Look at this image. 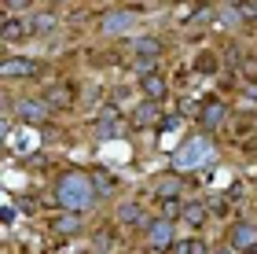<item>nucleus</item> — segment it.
Here are the masks:
<instances>
[{
    "mask_svg": "<svg viewBox=\"0 0 257 254\" xmlns=\"http://www.w3.org/2000/svg\"><path fill=\"white\" fill-rule=\"evenodd\" d=\"M224 118H228V107L220 100H209L202 111H198V129H206V133H213V129H220L224 125Z\"/></svg>",
    "mask_w": 257,
    "mask_h": 254,
    "instance_id": "nucleus-8",
    "label": "nucleus"
},
{
    "mask_svg": "<svg viewBox=\"0 0 257 254\" xmlns=\"http://www.w3.org/2000/svg\"><path fill=\"white\" fill-rule=\"evenodd\" d=\"M173 195H180V177L177 173H162V177L155 181V199H173Z\"/></svg>",
    "mask_w": 257,
    "mask_h": 254,
    "instance_id": "nucleus-17",
    "label": "nucleus"
},
{
    "mask_svg": "<svg viewBox=\"0 0 257 254\" xmlns=\"http://www.w3.org/2000/svg\"><path fill=\"white\" fill-rule=\"evenodd\" d=\"M250 254H257V247H253V250H250Z\"/></svg>",
    "mask_w": 257,
    "mask_h": 254,
    "instance_id": "nucleus-25",
    "label": "nucleus"
},
{
    "mask_svg": "<svg viewBox=\"0 0 257 254\" xmlns=\"http://www.w3.org/2000/svg\"><path fill=\"white\" fill-rule=\"evenodd\" d=\"M209 151H213V147H209V140H206V136H195V140H188V144H184L180 151H177L173 166H177V170H191V166H198V162H202V158H206Z\"/></svg>",
    "mask_w": 257,
    "mask_h": 254,
    "instance_id": "nucleus-3",
    "label": "nucleus"
},
{
    "mask_svg": "<svg viewBox=\"0 0 257 254\" xmlns=\"http://www.w3.org/2000/svg\"><path fill=\"white\" fill-rule=\"evenodd\" d=\"M30 4H33V0H4V8H8V11H26Z\"/></svg>",
    "mask_w": 257,
    "mask_h": 254,
    "instance_id": "nucleus-24",
    "label": "nucleus"
},
{
    "mask_svg": "<svg viewBox=\"0 0 257 254\" xmlns=\"http://www.w3.org/2000/svg\"><path fill=\"white\" fill-rule=\"evenodd\" d=\"M133 52H136V59H158L162 41L158 37H140V41H133Z\"/></svg>",
    "mask_w": 257,
    "mask_h": 254,
    "instance_id": "nucleus-18",
    "label": "nucleus"
},
{
    "mask_svg": "<svg viewBox=\"0 0 257 254\" xmlns=\"http://www.w3.org/2000/svg\"><path fill=\"white\" fill-rule=\"evenodd\" d=\"M59 22H55L52 11H41V15H33V33H52Z\"/></svg>",
    "mask_w": 257,
    "mask_h": 254,
    "instance_id": "nucleus-22",
    "label": "nucleus"
},
{
    "mask_svg": "<svg viewBox=\"0 0 257 254\" xmlns=\"http://www.w3.org/2000/svg\"><path fill=\"white\" fill-rule=\"evenodd\" d=\"M88 177H92V188H96V195H99V199H110V195H114V188H118V177H114L110 170H103V166H96V170L88 173Z\"/></svg>",
    "mask_w": 257,
    "mask_h": 254,
    "instance_id": "nucleus-13",
    "label": "nucleus"
},
{
    "mask_svg": "<svg viewBox=\"0 0 257 254\" xmlns=\"http://www.w3.org/2000/svg\"><path fill=\"white\" fill-rule=\"evenodd\" d=\"M180 221L188 228H202L209 221V206L206 203H188V206H184V214H180Z\"/></svg>",
    "mask_w": 257,
    "mask_h": 254,
    "instance_id": "nucleus-16",
    "label": "nucleus"
},
{
    "mask_svg": "<svg viewBox=\"0 0 257 254\" xmlns=\"http://www.w3.org/2000/svg\"><path fill=\"white\" fill-rule=\"evenodd\" d=\"M155 122H158V103L155 100L140 103V107L133 111V125H155Z\"/></svg>",
    "mask_w": 257,
    "mask_h": 254,
    "instance_id": "nucleus-19",
    "label": "nucleus"
},
{
    "mask_svg": "<svg viewBox=\"0 0 257 254\" xmlns=\"http://www.w3.org/2000/svg\"><path fill=\"white\" fill-rule=\"evenodd\" d=\"M184 206H188V203H180V195H173V199H162V217L177 221V217L184 214Z\"/></svg>",
    "mask_w": 257,
    "mask_h": 254,
    "instance_id": "nucleus-21",
    "label": "nucleus"
},
{
    "mask_svg": "<svg viewBox=\"0 0 257 254\" xmlns=\"http://www.w3.org/2000/svg\"><path fill=\"white\" fill-rule=\"evenodd\" d=\"M136 26V11H128V8H118V11H107L99 22V30L107 33V37H121V33H128Z\"/></svg>",
    "mask_w": 257,
    "mask_h": 254,
    "instance_id": "nucleus-4",
    "label": "nucleus"
},
{
    "mask_svg": "<svg viewBox=\"0 0 257 254\" xmlns=\"http://www.w3.org/2000/svg\"><path fill=\"white\" fill-rule=\"evenodd\" d=\"M19 118L26 122V125H44V122H52L48 100H19Z\"/></svg>",
    "mask_w": 257,
    "mask_h": 254,
    "instance_id": "nucleus-7",
    "label": "nucleus"
},
{
    "mask_svg": "<svg viewBox=\"0 0 257 254\" xmlns=\"http://www.w3.org/2000/svg\"><path fill=\"white\" fill-rule=\"evenodd\" d=\"M114 217H118V225H140V228H147V225H151V221H147V214H144V203H136V199L121 203Z\"/></svg>",
    "mask_w": 257,
    "mask_h": 254,
    "instance_id": "nucleus-11",
    "label": "nucleus"
},
{
    "mask_svg": "<svg viewBox=\"0 0 257 254\" xmlns=\"http://www.w3.org/2000/svg\"><path fill=\"white\" fill-rule=\"evenodd\" d=\"M242 19H257V0H246V4H239Z\"/></svg>",
    "mask_w": 257,
    "mask_h": 254,
    "instance_id": "nucleus-23",
    "label": "nucleus"
},
{
    "mask_svg": "<svg viewBox=\"0 0 257 254\" xmlns=\"http://www.w3.org/2000/svg\"><path fill=\"white\" fill-rule=\"evenodd\" d=\"M228 247L250 254L257 247V221H235V225H231L228 228Z\"/></svg>",
    "mask_w": 257,
    "mask_h": 254,
    "instance_id": "nucleus-5",
    "label": "nucleus"
},
{
    "mask_svg": "<svg viewBox=\"0 0 257 254\" xmlns=\"http://www.w3.org/2000/svg\"><path fill=\"white\" fill-rule=\"evenodd\" d=\"M81 228H85V217H81V214L59 210V214L52 217V232H55V236H77Z\"/></svg>",
    "mask_w": 257,
    "mask_h": 254,
    "instance_id": "nucleus-10",
    "label": "nucleus"
},
{
    "mask_svg": "<svg viewBox=\"0 0 257 254\" xmlns=\"http://www.w3.org/2000/svg\"><path fill=\"white\" fill-rule=\"evenodd\" d=\"M169 254H209V247L202 239H177V243L169 247Z\"/></svg>",
    "mask_w": 257,
    "mask_h": 254,
    "instance_id": "nucleus-20",
    "label": "nucleus"
},
{
    "mask_svg": "<svg viewBox=\"0 0 257 254\" xmlns=\"http://www.w3.org/2000/svg\"><path fill=\"white\" fill-rule=\"evenodd\" d=\"M41 100H48V107L52 111H66V107H74V92H70L66 85H52V89H44V96Z\"/></svg>",
    "mask_w": 257,
    "mask_h": 254,
    "instance_id": "nucleus-15",
    "label": "nucleus"
},
{
    "mask_svg": "<svg viewBox=\"0 0 257 254\" xmlns=\"http://www.w3.org/2000/svg\"><path fill=\"white\" fill-rule=\"evenodd\" d=\"M41 66L33 59H22V55H8L4 63H0V77H8V81H19V77H37Z\"/></svg>",
    "mask_w": 257,
    "mask_h": 254,
    "instance_id": "nucleus-6",
    "label": "nucleus"
},
{
    "mask_svg": "<svg viewBox=\"0 0 257 254\" xmlns=\"http://www.w3.org/2000/svg\"><path fill=\"white\" fill-rule=\"evenodd\" d=\"M121 129V122H118V107H107V111H99V118H96V140H114Z\"/></svg>",
    "mask_w": 257,
    "mask_h": 254,
    "instance_id": "nucleus-9",
    "label": "nucleus"
},
{
    "mask_svg": "<svg viewBox=\"0 0 257 254\" xmlns=\"http://www.w3.org/2000/svg\"><path fill=\"white\" fill-rule=\"evenodd\" d=\"M140 92H144V96L147 100H166V92H169V81H166V77H162L158 70L155 74H144V77H140Z\"/></svg>",
    "mask_w": 257,
    "mask_h": 254,
    "instance_id": "nucleus-12",
    "label": "nucleus"
},
{
    "mask_svg": "<svg viewBox=\"0 0 257 254\" xmlns=\"http://www.w3.org/2000/svg\"><path fill=\"white\" fill-rule=\"evenodd\" d=\"M30 33H33V19H4V26H0L4 41H19V37H30Z\"/></svg>",
    "mask_w": 257,
    "mask_h": 254,
    "instance_id": "nucleus-14",
    "label": "nucleus"
},
{
    "mask_svg": "<svg viewBox=\"0 0 257 254\" xmlns=\"http://www.w3.org/2000/svg\"><path fill=\"white\" fill-rule=\"evenodd\" d=\"M144 236H147V247L151 250H169L173 243H177V232H173L169 217H155V221L144 228Z\"/></svg>",
    "mask_w": 257,
    "mask_h": 254,
    "instance_id": "nucleus-2",
    "label": "nucleus"
},
{
    "mask_svg": "<svg viewBox=\"0 0 257 254\" xmlns=\"http://www.w3.org/2000/svg\"><path fill=\"white\" fill-rule=\"evenodd\" d=\"M52 199L59 210H70V214H85L96 206V188H92V177L81 170H70V173H59L55 177V188H52Z\"/></svg>",
    "mask_w": 257,
    "mask_h": 254,
    "instance_id": "nucleus-1",
    "label": "nucleus"
}]
</instances>
